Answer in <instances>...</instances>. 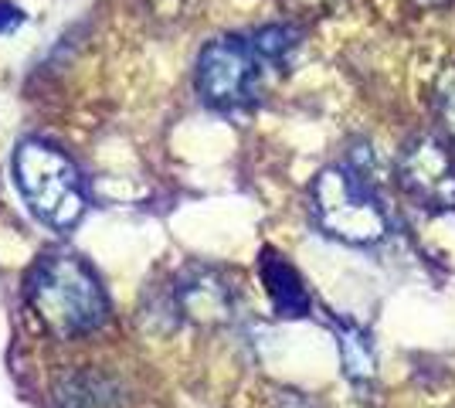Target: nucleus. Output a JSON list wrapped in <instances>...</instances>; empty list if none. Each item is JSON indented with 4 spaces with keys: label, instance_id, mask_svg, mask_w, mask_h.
<instances>
[{
    "label": "nucleus",
    "instance_id": "nucleus-9",
    "mask_svg": "<svg viewBox=\"0 0 455 408\" xmlns=\"http://www.w3.org/2000/svg\"><path fill=\"white\" fill-rule=\"evenodd\" d=\"M432 102H435V116H438L442 133L455 143V68H445V72L438 76Z\"/></svg>",
    "mask_w": 455,
    "mask_h": 408
},
{
    "label": "nucleus",
    "instance_id": "nucleus-4",
    "mask_svg": "<svg viewBox=\"0 0 455 408\" xmlns=\"http://www.w3.org/2000/svg\"><path fill=\"white\" fill-rule=\"evenodd\" d=\"M262 65H268V61L259 55V48L251 41L218 38L201 52L197 89L211 106H221V109L242 106L255 96L259 78H262Z\"/></svg>",
    "mask_w": 455,
    "mask_h": 408
},
{
    "label": "nucleus",
    "instance_id": "nucleus-3",
    "mask_svg": "<svg viewBox=\"0 0 455 408\" xmlns=\"http://www.w3.org/2000/svg\"><path fill=\"white\" fill-rule=\"evenodd\" d=\"M14 180L28 208L58 232L72 228L85 214V191L76 164L48 143H20L14 154Z\"/></svg>",
    "mask_w": 455,
    "mask_h": 408
},
{
    "label": "nucleus",
    "instance_id": "nucleus-6",
    "mask_svg": "<svg viewBox=\"0 0 455 408\" xmlns=\"http://www.w3.org/2000/svg\"><path fill=\"white\" fill-rule=\"evenodd\" d=\"M262 279H266V290L275 303V310L283 316H306L309 313V292H306L299 272L285 262L283 255L275 252H262Z\"/></svg>",
    "mask_w": 455,
    "mask_h": 408
},
{
    "label": "nucleus",
    "instance_id": "nucleus-10",
    "mask_svg": "<svg viewBox=\"0 0 455 408\" xmlns=\"http://www.w3.org/2000/svg\"><path fill=\"white\" fill-rule=\"evenodd\" d=\"M418 7H442V4H449V0H411Z\"/></svg>",
    "mask_w": 455,
    "mask_h": 408
},
{
    "label": "nucleus",
    "instance_id": "nucleus-5",
    "mask_svg": "<svg viewBox=\"0 0 455 408\" xmlns=\"http://www.w3.org/2000/svg\"><path fill=\"white\" fill-rule=\"evenodd\" d=\"M398 184L428 212H455V160L435 136H411L401 147Z\"/></svg>",
    "mask_w": 455,
    "mask_h": 408
},
{
    "label": "nucleus",
    "instance_id": "nucleus-8",
    "mask_svg": "<svg viewBox=\"0 0 455 408\" xmlns=\"http://www.w3.org/2000/svg\"><path fill=\"white\" fill-rule=\"evenodd\" d=\"M337 337H340L343 371H347L354 381L374 378V344H371V337H367L357 324H340V327H337Z\"/></svg>",
    "mask_w": 455,
    "mask_h": 408
},
{
    "label": "nucleus",
    "instance_id": "nucleus-7",
    "mask_svg": "<svg viewBox=\"0 0 455 408\" xmlns=\"http://www.w3.org/2000/svg\"><path fill=\"white\" fill-rule=\"evenodd\" d=\"M177 303H180V310L188 313L190 320H201V324H211V320L228 316L225 283L214 279L211 272H194L190 279H184V283L177 286Z\"/></svg>",
    "mask_w": 455,
    "mask_h": 408
},
{
    "label": "nucleus",
    "instance_id": "nucleus-2",
    "mask_svg": "<svg viewBox=\"0 0 455 408\" xmlns=\"http://www.w3.org/2000/svg\"><path fill=\"white\" fill-rule=\"evenodd\" d=\"M31 307L55 333L76 337L102 324L106 296L78 259L52 255L31 276Z\"/></svg>",
    "mask_w": 455,
    "mask_h": 408
},
{
    "label": "nucleus",
    "instance_id": "nucleus-1",
    "mask_svg": "<svg viewBox=\"0 0 455 408\" xmlns=\"http://www.w3.org/2000/svg\"><path fill=\"white\" fill-rule=\"evenodd\" d=\"M309 208L320 232L347 245H378L387 235V212L374 195L367 154L320 171L309 191Z\"/></svg>",
    "mask_w": 455,
    "mask_h": 408
}]
</instances>
